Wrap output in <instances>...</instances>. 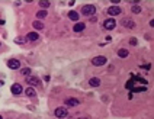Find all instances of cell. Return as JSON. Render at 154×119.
<instances>
[{
	"mask_svg": "<svg viewBox=\"0 0 154 119\" xmlns=\"http://www.w3.org/2000/svg\"><path fill=\"white\" fill-rule=\"evenodd\" d=\"M10 90H12V93H13L15 96H18V95H21V93L23 92L22 86H21V84H18V83H15V84H12Z\"/></svg>",
	"mask_w": 154,
	"mask_h": 119,
	"instance_id": "ba28073f",
	"label": "cell"
},
{
	"mask_svg": "<svg viewBox=\"0 0 154 119\" xmlns=\"http://www.w3.org/2000/svg\"><path fill=\"white\" fill-rule=\"evenodd\" d=\"M47 15H48V12H47V10L36 12V18H38V19H44V18H47Z\"/></svg>",
	"mask_w": 154,
	"mask_h": 119,
	"instance_id": "d6986e66",
	"label": "cell"
},
{
	"mask_svg": "<svg viewBox=\"0 0 154 119\" xmlns=\"http://www.w3.org/2000/svg\"><path fill=\"white\" fill-rule=\"evenodd\" d=\"M21 73H22L23 76H31V68H22Z\"/></svg>",
	"mask_w": 154,
	"mask_h": 119,
	"instance_id": "603a6c76",
	"label": "cell"
},
{
	"mask_svg": "<svg viewBox=\"0 0 154 119\" xmlns=\"http://www.w3.org/2000/svg\"><path fill=\"white\" fill-rule=\"evenodd\" d=\"M0 119H3V116H1V115H0Z\"/></svg>",
	"mask_w": 154,
	"mask_h": 119,
	"instance_id": "4dcf8cb0",
	"label": "cell"
},
{
	"mask_svg": "<svg viewBox=\"0 0 154 119\" xmlns=\"http://www.w3.org/2000/svg\"><path fill=\"white\" fill-rule=\"evenodd\" d=\"M121 7L119 6H110V7H108V10H106V13L108 15H110V16H116V15H119L121 13Z\"/></svg>",
	"mask_w": 154,
	"mask_h": 119,
	"instance_id": "8992f818",
	"label": "cell"
},
{
	"mask_svg": "<svg viewBox=\"0 0 154 119\" xmlns=\"http://www.w3.org/2000/svg\"><path fill=\"white\" fill-rule=\"evenodd\" d=\"M39 6H41L42 10H44V9H48V7L51 6V3H50L48 0H41V1H39Z\"/></svg>",
	"mask_w": 154,
	"mask_h": 119,
	"instance_id": "ac0fdd59",
	"label": "cell"
},
{
	"mask_svg": "<svg viewBox=\"0 0 154 119\" xmlns=\"http://www.w3.org/2000/svg\"><path fill=\"white\" fill-rule=\"evenodd\" d=\"M28 83H29L31 86H39V80H38V77H33V76L28 77Z\"/></svg>",
	"mask_w": 154,
	"mask_h": 119,
	"instance_id": "8fae6325",
	"label": "cell"
},
{
	"mask_svg": "<svg viewBox=\"0 0 154 119\" xmlns=\"http://www.w3.org/2000/svg\"><path fill=\"white\" fill-rule=\"evenodd\" d=\"M84 28H86V25H84V23L77 22L76 25H74V28H73V31H74V32H81V31H84Z\"/></svg>",
	"mask_w": 154,
	"mask_h": 119,
	"instance_id": "30bf717a",
	"label": "cell"
},
{
	"mask_svg": "<svg viewBox=\"0 0 154 119\" xmlns=\"http://www.w3.org/2000/svg\"><path fill=\"white\" fill-rule=\"evenodd\" d=\"M129 44H131V45H137V39H135V38H131V39H129Z\"/></svg>",
	"mask_w": 154,
	"mask_h": 119,
	"instance_id": "d4e9b609",
	"label": "cell"
},
{
	"mask_svg": "<svg viewBox=\"0 0 154 119\" xmlns=\"http://www.w3.org/2000/svg\"><path fill=\"white\" fill-rule=\"evenodd\" d=\"M3 84H4V81H1V80H0V86H3Z\"/></svg>",
	"mask_w": 154,
	"mask_h": 119,
	"instance_id": "83f0119b",
	"label": "cell"
},
{
	"mask_svg": "<svg viewBox=\"0 0 154 119\" xmlns=\"http://www.w3.org/2000/svg\"><path fill=\"white\" fill-rule=\"evenodd\" d=\"M32 26L36 29V31H41V29H44V23L42 22H39V21H35L32 23Z\"/></svg>",
	"mask_w": 154,
	"mask_h": 119,
	"instance_id": "2e32d148",
	"label": "cell"
},
{
	"mask_svg": "<svg viewBox=\"0 0 154 119\" xmlns=\"http://www.w3.org/2000/svg\"><path fill=\"white\" fill-rule=\"evenodd\" d=\"M141 10H143V9H141V6H138V4H134L132 9H131L132 13H141Z\"/></svg>",
	"mask_w": 154,
	"mask_h": 119,
	"instance_id": "44dd1931",
	"label": "cell"
},
{
	"mask_svg": "<svg viewBox=\"0 0 154 119\" xmlns=\"http://www.w3.org/2000/svg\"><path fill=\"white\" fill-rule=\"evenodd\" d=\"M89 84H90L92 87H98L100 84V80L98 78V77H92V78L89 80Z\"/></svg>",
	"mask_w": 154,
	"mask_h": 119,
	"instance_id": "4fadbf2b",
	"label": "cell"
},
{
	"mask_svg": "<svg viewBox=\"0 0 154 119\" xmlns=\"http://www.w3.org/2000/svg\"><path fill=\"white\" fill-rule=\"evenodd\" d=\"M115 26H116V22H115V19H112V18L110 19H106V21L103 22V28L106 31H112Z\"/></svg>",
	"mask_w": 154,
	"mask_h": 119,
	"instance_id": "277c9868",
	"label": "cell"
},
{
	"mask_svg": "<svg viewBox=\"0 0 154 119\" xmlns=\"http://www.w3.org/2000/svg\"><path fill=\"white\" fill-rule=\"evenodd\" d=\"M77 119H89V118H83V116H80V118H77Z\"/></svg>",
	"mask_w": 154,
	"mask_h": 119,
	"instance_id": "f1b7e54d",
	"label": "cell"
},
{
	"mask_svg": "<svg viewBox=\"0 0 154 119\" xmlns=\"http://www.w3.org/2000/svg\"><path fill=\"white\" fill-rule=\"evenodd\" d=\"M7 67L12 68V70H18V68H21V63H19L18 60H13V58H12V60L7 61Z\"/></svg>",
	"mask_w": 154,
	"mask_h": 119,
	"instance_id": "9c48e42d",
	"label": "cell"
},
{
	"mask_svg": "<svg viewBox=\"0 0 154 119\" xmlns=\"http://www.w3.org/2000/svg\"><path fill=\"white\" fill-rule=\"evenodd\" d=\"M66 106H68V108H74V106H77V105H80V100L76 97H68L66 99Z\"/></svg>",
	"mask_w": 154,
	"mask_h": 119,
	"instance_id": "5b68a950",
	"label": "cell"
},
{
	"mask_svg": "<svg viewBox=\"0 0 154 119\" xmlns=\"http://www.w3.org/2000/svg\"><path fill=\"white\" fill-rule=\"evenodd\" d=\"M106 57L105 55H98V57H95L93 60H92V64L96 65V67H100V65H105L106 64Z\"/></svg>",
	"mask_w": 154,
	"mask_h": 119,
	"instance_id": "7a4b0ae2",
	"label": "cell"
},
{
	"mask_svg": "<svg viewBox=\"0 0 154 119\" xmlns=\"http://www.w3.org/2000/svg\"><path fill=\"white\" fill-rule=\"evenodd\" d=\"M147 90V87L143 86V87H132L131 89V92H145Z\"/></svg>",
	"mask_w": 154,
	"mask_h": 119,
	"instance_id": "7402d4cb",
	"label": "cell"
},
{
	"mask_svg": "<svg viewBox=\"0 0 154 119\" xmlns=\"http://www.w3.org/2000/svg\"><path fill=\"white\" fill-rule=\"evenodd\" d=\"M143 68H145V70H150V68H151V65H150V64H147V65H144Z\"/></svg>",
	"mask_w": 154,
	"mask_h": 119,
	"instance_id": "4316f807",
	"label": "cell"
},
{
	"mask_svg": "<svg viewBox=\"0 0 154 119\" xmlns=\"http://www.w3.org/2000/svg\"><path fill=\"white\" fill-rule=\"evenodd\" d=\"M3 23H4V22H3V21H0V25H3Z\"/></svg>",
	"mask_w": 154,
	"mask_h": 119,
	"instance_id": "f546056e",
	"label": "cell"
},
{
	"mask_svg": "<svg viewBox=\"0 0 154 119\" xmlns=\"http://www.w3.org/2000/svg\"><path fill=\"white\" fill-rule=\"evenodd\" d=\"M128 55H129V51H128V49H125V48L118 49V57H121V58H127Z\"/></svg>",
	"mask_w": 154,
	"mask_h": 119,
	"instance_id": "9a60e30c",
	"label": "cell"
},
{
	"mask_svg": "<svg viewBox=\"0 0 154 119\" xmlns=\"http://www.w3.org/2000/svg\"><path fill=\"white\" fill-rule=\"evenodd\" d=\"M96 21H98V18H96V15H95V16H90V22H92V23H95Z\"/></svg>",
	"mask_w": 154,
	"mask_h": 119,
	"instance_id": "484cf974",
	"label": "cell"
},
{
	"mask_svg": "<svg viewBox=\"0 0 154 119\" xmlns=\"http://www.w3.org/2000/svg\"><path fill=\"white\" fill-rule=\"evenodd\" d=\"M134 83H135V80H129V81H128V83H127V84H125V87H127V89H129V90H131L132 87H134Z\"/></svg>",
	"mask_w": 154,
	"mask_h": 119,
	"instance_id": "cb8c5ba5",
	"label": "cell"
},
{
	"mask_svg": "<svg viewBox=\"0 0 154 119\" xmlns=\"http://www.w3.org/2000/svg\"><path fill=\"white\" fill-rule=\"evenodd\" d=\"M54 115L58 119H64L67 115H68V110H67V108H57L55 112H54Z\"/></svg>",
	"mask_w": 154,
	"mask_h": 119,
	"instance_id": "3957f363",
	"label": "cell"
},
{
	"mask_svg": "<svg viewBox=\"0 0 154 119\" xmlns=\"http://www.w3.org/2000/svg\"><path fill=\"white\" fill-rule=\"evenodd\" d=\"M81 13H83L84 16H95L96 7H95L93 4H84V6L81 7Z\"/></svg>",
	"mask_w": 154,
	"mask_h": 119,
	"instance_id": "6da1fadb",
	"label": "cell"
},
{
	"mask_svg": "<svg viewBox=\"0 0 154 119\" xmlns=\"http://www.w3.org/2000/svg\"><path fill=\"white\" fill-rule=\"evenodd\" d=\"M38 38H39L38 32H29L26 35V39H28V41H38Z\"/></svg>",
	"mask_w": 154,
	"mask_h": 119,
	"instance_id": "7c38bea8",
	"label": "cell"
},
{
	"mask_svg": "<svg viewBox=\"0 0 154 119\" xmlns=\"http://www.w3.org/2000/svg\"><path fill=\"white\" fill-rule=\"evenodd\" d=\"M121 25L124 26V28H129V29H132V28L135 26L134 21H132V19H129V18H124V19L121 21Z\"/></svg>",
	"mask_w": 154,
	"mask_h": 119,
	"instance_id": "52a82bcc",
	"label": "cell"
},
{
	"mask_svg": "<svg viewBox=\"0 0 154 119\" xmlns=\"http://www.w3.org/2000/svg\"><path fill=\"white\" fill-rule=\"evenodd\" d=\"M15 42L16 44H26L28 42V39H26V36H19V38L15 39Z\"/></svg>",
	"mask_w": 154,
	"mask_h": 119,
	"instance_id": "ffe728a7",
	"label": "cell"
},
{
	"mask_svg": "<svg viewBox=\"0 0 154 119\" xmlns=\"http://www.w3.org/2000/svg\"><path fill=\"white\" fill-rule=\"evenodd\" d=\"M68 18H70L71 21L77 22V21H78V13H77V12H74V10H71L70 13H68Z\"/></svg>",
	"mask_w": 154,
	"mask_h": 119,
	"instance_id": "e0dca14e",
	"label": "cell"
},
{
	"mask_svg": "<svg viewBox=\"0 0 154 119\" xmlns=\"http://www.w3.org/2000/svg\"><path fill=\"white\" fill-rule=\"evenodd\" d=\"M25 95L29 96V97H35V96H36V92H35L33 87H28V89L25 90Z\"/></svg>",
	"mask_w": 154,
	"mask_h": 119,
	"instance_id": "5bb4252c",
	"label": "cell"
}]
</instances>
